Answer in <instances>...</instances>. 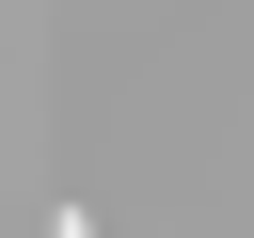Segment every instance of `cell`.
I'll return each instance as SVG.
<instances>
[{
  "mask_svg": "<svg viewBox=\"0 0 254 238\" xmlns=\"http://www.w3.org/2000/svg\"><path fill=\"white\" fill-rule=\"evenodd\" d=\"M48 238H95V222H79V206H64V222H48Z\"/></svg>",
  "mask_w": 254,
  "mask_h": 238,
  "instance_id": "1",
  "label": "cell"
}]
</instances>
